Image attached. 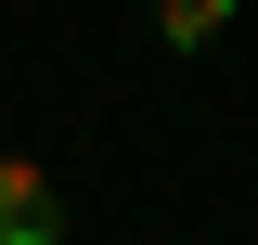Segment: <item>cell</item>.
Wrapping results in <instances>:
<instances>
[{"label": "cell", "instance_id": "6da1fadb", "mask_svg": "<svg viewBox=\"0 0 258 245\" xmlns=\"http://www.w3.org/2000/svg\"><path fill=\"white\" fill-rule=\"evenodd\" d=\"M0 245H64V181L39 155H0Z\"/></svg>", "mask_w": 258, "mask_h": 245}, {"label": "cell", "instance_id": "7a4b0ae2", "mask_svg": "<svg viewBox=\"0 0 258 245\" xmlns=\"http://www.w3.org/2000/svg\"><path fill=\"white\" fill-rule=\"evenodd\" d=\"M232 13H245V0H155V39H168V52H220Z\"/></svg>", "mask_w": 258, "mask_h": 245}]
</instances>
